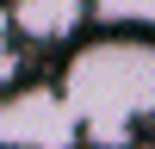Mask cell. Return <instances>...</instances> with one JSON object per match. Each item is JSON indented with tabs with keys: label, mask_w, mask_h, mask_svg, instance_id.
<instances>
[{
	"label": "cell",
	"mask_w": 155,
	"mask_h": 149,
	"mask_svg": "<svg viewBox=\"0 0 155 149\" xmlns=\"http://www.w3.org/2000/svg\"><path fill=\"white\" fill-rule=\"evenodd\" d=\"M74 143H81V124L56 87L0 93V149H74Z\"/></svg>",
	"instance_id": "cell-2"
},
{
	"label": "cell",
	"mask_w": 155,
	"mask_h": 149,
	"mask_svg": "<svg viewBox=\"0 0 155 149\" xmlns=\"http://www.w3.org/2000/svg\"><path fill=\"white\" fill-rule=\"evenodd\" d=\"M93 19L99 25H130L143 37V31H155V0H93Z\"/></svg>",
	"instance_id": "cell-4"
},
{
	"label": "cell",
	"mask_w": 155,
	"mask_h": 149,
	"mask_svg": "<svg viewBox=\"0 0 155 149\" xmlns=\"http://www.w3.org/2000/svg\"><path fill=\"white\" fill-rule=\"evenodd\" d=\"M12 31L19 37H37V44H56V37L81 31L93 19V0H12Z\"/></svg>",
	"instance_id": "cell-3"
},
{
	"label": "cell",
	"mask_w": 155,
	"mask_h": 149,
	"mask_svg": "<svg viewBox=\"0 0 155 149\" xmlns=\"http://www.w3.org/2000/svg\"><path fill=\"white\" fill-rule=\"evenodd\" d=\"M62 106L81 124V143H130V131L143 118H155V37L118 31V37H93L68 56L56 81Z\"/></svg>",
	"instance_id": "cell-1"
}]
</instances>
